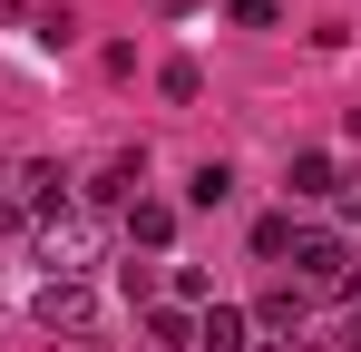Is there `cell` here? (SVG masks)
I'll return each mask as SVG.
<instances>
[{"label":"cell","instance_id":"1","mask_svg":"<svg viewBox=\"0 0 361 352\" xmlns=\"http://www.w3.org/2000/svg\"><path fill=\"white\" fill-rule=\"evenodd\" d=\"M39 323L68 333L59 352H98V293H88V274H49L39 284Z\"/></svg>","mask_w":361,"mask_h":352},{"label":"cell","instance_id":"7","mask_svg":"<svg viewBox=\"0 0 361 352\" xmlns=\"http://www.w3.org/2000/svg\"><path fill=\"white\" fill-rule=\"evenodd\" d=\"M127 235H137V245H166V235H176V206L137 196V206H127Z\"/></svg>","mask_w":361,"mask_h":352},{"label":"cell","instance_id":"16","mask_svg":"<svg viewBox=\"0 0 361 352\" xmlns=\"http://www.w3.org/2000/svg\"><path fill=\"white\" fill-rule=\"evenodd\" d=\"M352 352H361V323H352Z\"/></svg>","mask_w":361,"mask_h":352},{"label":"cell","instance_id":"14","mask_svg":"<svg viewBox=\"0 0 361 352\" xmlns=\"http://www.w3.org/2000/svg\"><path fill=\"white\" fill-rule=\"evenodd\" d=\"M342 293H361V254H352V264H342Z\"/></svg>","mask_w":361,"mask_h":352},{"label":"cell","instance_id":"5","mask_svg":"<svg viewBox=\"0 0 361 352\" xmlns=\"http://www.w3.org/2000/svg\"><path fill=\"white\" fill-rule=\"evenodd\" d=\"M302 313H312V293H302V284H274L264 303H254V323H264V333H293Z\"/></svg>","mask_w":361,"mask_h":352},{"label":"cell","instance_id":"12","mask_svg":"<svg viewBox=\"0 0 361 352\" xmlns=\"http://www.w3.org/2000/svg\"><path fill=\"white\" fill-rule=\"evenodd\" d=\"M147 333H157V352H195V323H185V313H157Z\"/></svg>","mask_w":361,"mask_h":352},{"label":"cell","instance_id":"3","mask_svg":"<svg viewBox=\"0 0 361 352\" xmlns=\"http://www.w3.org/2000/svg\"><path fill=\"white\" fill-rule=\"evenodd\" d=\"M20 216H68V176L59 167H20Z\"/></svg>","mask_w":361,"mask_h":352},{"label":"cell","instance_id":"15","mask_svg":"<svg viewBox=\"0 0 361 352\" xmlns=\"http://www.w3.org/2000/svg\"><path fill=\"white\" fill-rule=\"evenodd\" d=\"M166 10H195V0H166Z\"/></svg>","mask_w":361,"mask_h":352},{"label":"cell","instance_id":"8","mask_svg":"<svg viewBox=\"0 0 361 352\" xmlns=\"http://www.w3.org/2000/svg\"><path fill=\"white\" fill-rule=\"evenodd\" d=\"M157 88H166V98H195V88H205V69H195V59H166V69H157Z\"/></svg>","mask_w":361,"mask_h":352},{"label":"cell","instance_id":"4","mask_svg":"<svg viewBox=\"0 0 361 352\" xmlns=\"http://www.w3.org/2000/svg\"><path fill=\"white\" fill-rule=\"evenodd\" d=\"M244 333H254V323H244L235 303H215V313L195 323V352H254V343H244Z\"/></svg>","mask_w":361,"mask_h":352},{"label":"cell","instance_id":"9","mask_svg":"<svg viewBox=\"0 0 361 352\" xmlns=\"http://www.w3.org/2000/svg\"><path fill=\"white\" fill-rule=\"evenodd\" d=\"M185 196H195V206H225V196H235V167H195V186H185Z\"/></svg>","mask_w":361,"mask_h":352},{"label":"cell","instance_id":"2","mask_svg":"<svg viewBox=\"0 0 361 352\" xmlns=\"http://www.w3.org/2000/svg\"><path fill=\"white\" fill-rule=\"evenodd\" d=\"M293 264H302V293H342V264H352V254H342L332 235H293Z\"/></svg>","mask_w":361,"mask_h":352},{"label":"cell","instance_id":"13","mask_svg":"<svg viewBox=\"0 0 361 352\" xmlns=\"http://www.w3.org/2000/svg\"><path fill=\"white\" fill-rule=\"evenodd\" d=\"M342 216H352V225H361V176H352V186H342Z\"/></svg>","mask_w":361,"mask_h":352},{"label":"cell","instance_id":"6","mask_svg":"<svg viewBox=\"0 0 361 352\" xmlns=\"http://www.w3.org/2000/svg\"><path fill=\"white\" fill-rule=\"evenodd\" d=\"M283 186H293V196H342V176H332V157H322V147H302Z\"/></svg>","mask_w":361,"mask_h":352},{"label":"cell","instance_id":"11","mask_svg":"<svg viewBox=\"0 0 361 352\" xmlns=\"http://www.w3.org/2000/svg\"><path fill=\"white\" fill-rule=\"evenodd\" d=\"M137 167H147V157H118V167H108V176H98V186H88V196H98V206H118L127 186H137Z\"/></svg>","mask_w":361,"mask_h":352},{"label":"cell","instance_id":"10","mask_svg":"<svg viewBox=\"0 0 361 352\" xmlns=\"http://www.w3.org/2000/svg\"><path fill=\"white\" fill-rule=\"evenodd\" d=\"M254 254H264V264H274V254H293V216H264V225H254Z\"/></svg>","mask_w":361,"mask_h":352}]
</instances>
